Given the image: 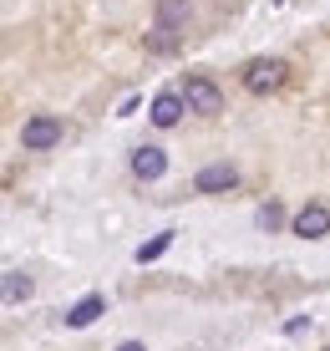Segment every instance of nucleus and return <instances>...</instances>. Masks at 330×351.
<instances>
[{
  "label": "nucleus",
  "mask_w": 330,
  "mask_h": 351,
  "mask_svg": "<svg viewBox=\"0 0 330 351\" xmlns=\"http://www.w3.org/2000/svg\"><path fill=\"white\" fill-rule=\"evenodd\" d=\"M234 184H239V168H229V163H209L199 178H193V189H199V193H224Z\"/></svg>",
  "instance_id": "39448f33"
},
{
  "label": "nucleus",
  "mask_w": 330,
  "mask_h": 351,
  "mask_svg": "<svg viewBox=\"0 0 330 351\" xmlns=\"http://www.w3.org/2000/svg\"><path fill=\"white\" fill-rule=\"evenodd\" d=\"M295 234H305V239L330 234V209H325V204H305V209L295 214Z\"/></svg>",
  "instance_id": "423d86ee"
},
{
  "label": "nucleus",
  "mask_w": 330,
  "mask_h": 351,
  "mask_svg": "<svg viewBox=\"0 0 330 351\" xmlns=\"http://www.w3.org/2000/svg\"><path fill=\"white\" fill-rule=\"evenodd\" d=\"M178 117H183V92H163V97L153 102V123H157V128H173Z\"/></svg>",
  "instance_id": "6e6552de"
},
{
  "label": "nucleus",
  "mask_w": 330,
  "mask_h": 351,
  "mask_svg": "<svg viewBox=\"0 0 330 351\" xmlns=\"http://www.w3.org/2000/svg\"><path fill=\"white\" fill-rule=\"evenodd\" d=\"M173 245V234H157V239H148V245H138V265H148V260H157L163 250Z\"/></svg>",
  "instance_id": "9b49d317"
},
{
  "label": "nucleus",
  "mask_w": 330,
  "mask_h": 351,
  "mask_svg": "<svg viewBox=\"0 0 330 351\" xmlns=\"http://www.w3.org/2000/svg\"><path fill=\"white\" fill-rule=\"evenodd\" d=\"M279 219H285L279 204H264V209H259V229H279Z\"/></svg>",
  "instance_id": "f8f14e48"
},
{
  "label": "nucleus",
  "mask_w": 330,
  "mask_h": 351,
  "mask_svg": "<svg viewBox=\"0 0 330 351\" xmlns=\"http://www.w3.org/2000/svg\"><path fill=\"white\" fill-rule=\"evenodd\" d=\"M183 102H188L193 112H218V107H224V92H218L209 77H188L183 82Z\"/></svg>",
  "instance_id": "7ed1b4c3"
},
{
  "label": "nucleus",
  "mask_w": 330,
  "mask_h": 351,
  "mask_svg": "<svg viewBox=\"0 0 330 351\" xmlns=\"http://www.w3.org/2000/svg\"><path fill=\"white\" fill-rule=\"evenodd\" d=\"M183 31H188V0H157V26H153L148 51L168 56V51L183 41Z\"/></svg>",
  "instance_id": "f257e3e1"
},
{
  "label": "nucleus",
  "mask_w": 330,
  "mask_h": 351,
  "mask_svg": "<svg viewBox=\"0 0 330 351\" xmlns=\"http://www.w3.org/2000/svg\"><path fill=\"white\" fill-rule=\"evenodd\" d=\"M102 306H107L102 295H87V300H77V306L66 311V326H77V331H81V326H92L97 316H102Z\"/></svg>",
  "instance_id": "1a4fd4ad"
},
{
  "label": "nucleus",
  "mask_w": 330,
  "mask_h": 351,
  "mask_svg": "<svg viewBox=\"0 0 330 351\" xmlns=\"http://www.w3.org/2000/svg\"><path fill=\"white\" fill-rule=\"evenodd\" d=\"M163 168H168L163 148H138V153H132V173H138V178H163Z\"/></svg>",
  "instance_id": "0eeeda50"
},
{
  "label": "nucleus",
  "mask_w": 330,
  "mask_h": 351,
  "mask_svg": "<svg viewBox=\"0 0 330 351\" xmlns=\"http://www.w3.org/2000/svg\"><path fill=\"white\" fill-rule=\"evenodd\" d=\"M244 87H249L254 97L285 87V62H279V56H254V62L244 66Z\"/></svg>",
  "instance_id": "f03ea898"
},
{
  "label": "nucleus",
  "mask_w": 330,
  "mask_h": 351,
  "mask_svg": "<svg viewBox=\"0 0 330 351\" xmlns=\"http://www.w3.org/2000/svg\"><path fill=\"white\" fill-rule=\"evenodd\" d=\"M117 351H148V346H142V341H122Z\"/></svg>",
  "instance_id": "ddd939ff"
},
{
  "label": "nucleus",
  "mask_w": 330,
  "mask_h": 351,
  "mask_svg": "<svg viewBox=\"0 0 330 351\" xmlns=\"http://www.w3.org/2000/svg\"><path fill=\"white\" fill-rule=\"evenodd\" d=\"M31 295V275L26 270H5V300L16 306V300H26Z\"/></svg>",
  "instance_id": "9d476101"
},
{
  "label": "nucleus",
  "mask_w": 330,
  "mask_h": 351,
  "mask_svg": "<svg viewBox=\"0 0 330 351\" xmlns=\"http://www.w3.org/2000/svg\"><path fill=\"white\" fill-rule=\"evenodd\" d=\"M56 138H61V123H56V117H46V112H41V117H31V123L21 128V143H26L31 153H36V148H51Z\"/></svg>",
  "instance_id": "20e7f679"
}]
</instances>
